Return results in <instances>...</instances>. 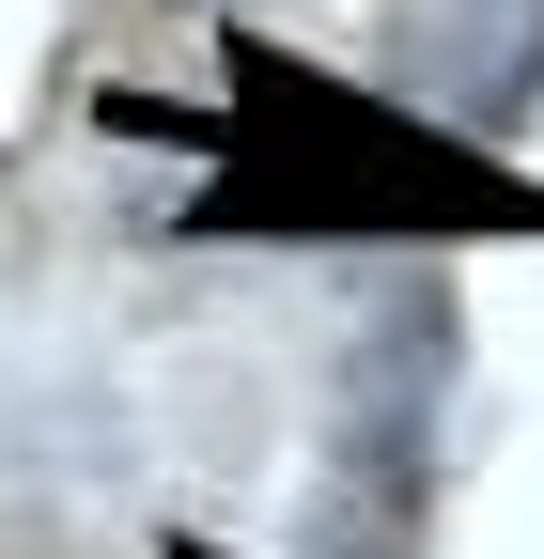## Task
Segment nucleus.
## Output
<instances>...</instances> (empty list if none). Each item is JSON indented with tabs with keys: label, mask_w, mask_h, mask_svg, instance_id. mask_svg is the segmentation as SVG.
<instances>
[{
	"label": "nucleus",
	"mask_w": 544,
	"mask_h": 559,
	"mask_svg": "<svg viewBox=\"0 0 544 559\" xmlns=\"http://www.w3.org/2000/svg\"><path fill=\"white\" fill-rule=\"evenodd\" d=\"M234 171L202 187L218 234H544V187L483 140H436L421 109H374L281 47H234Z\"/></svg>",
	"instance_id": "nucleus-1"
},
{
	"label": "nucleus",
	"mask_w": 544,
	"mask_h": 559,
	"mask_svg": "<svg viewBox=\"0 0 544 559\" xmlns=\"http://www.w3.org/2000/svg\"><path fill=\"white\" fill-rule=\"evenodd\" d=\"M529 79H544V0H466V32H451V94L466 109H529Z\"/></svg>",
	"instance_id": "nucleus-2"
},
{
	"label": "nucleus",
	"mask_w": 544,
	"mask_h": 559,
	"mask_svg": "<svg viewBox=\"0 0 544 559\" xmlns=\"http://www.w3.org/2000/svg\"><path fill=\"white\" fill-rule=\"evenodd\" d=\"M187 559H218V544H187Z\"/></svg>",
	"instance_id": "nucleus-3"
}]
</instances>
